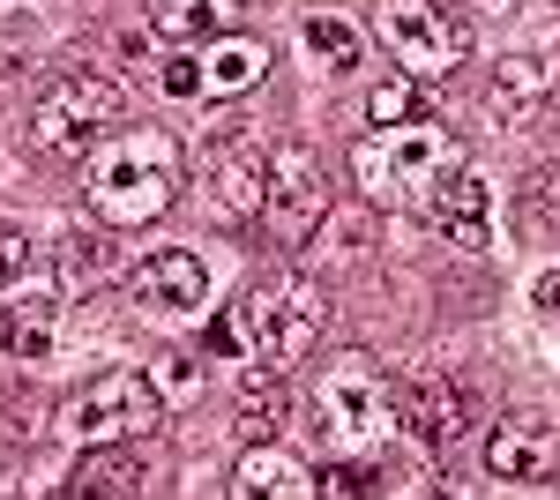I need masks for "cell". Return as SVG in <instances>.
<instances>
[{
  "instance_id": "603a6c76",
  "label": "cell",
  "mask_w": 560,
  "mask_h": 500,
  "mask_svg": "<svg viewBox=\"0 0 560 500\" xmlns=\"http://www.w3.org/2000/svg\"><path fill=\"white\" fill-rule=\"evenodd\" d=\"M31 232H23V224H0V292H8V284H23V277H31Z\"/></svg>"
},
{
  "instance_id": "3957f363",
  "label": "cell",
  "mask_w": 560,
  "mask_h": 500,
  "mask_svg": "<svg viewBox=\"0 0 560 500\" xmlns=\"http://www.w3.org/2000/svg\"><path fill=\"white\" fill-rule=\"evenodd\" d=\"M306 426L329 456L359 463L396 433V388L382 381V367L366 351H337L314 381V396H306Z\"/></svg>"
},
{
  "instance_id": "4fadbf2b",
  "label": "cell",
  "mask_w": 560,
  "mask_h": 500,
  "mask_svg": "<svg viewBox=\"0 0 560 500\" xmlns=\"http://www.w3.org/2000/svg\"><path fill=\"white\" fill-rule=\"evenodd\" d=\"M433 224H441V232H448V240H456L464 254H486V247H493V187H486V179L464 165L456 179H448V187H441V202H433Z\"/></svg>"
},
{
  "instance_id": "484cf974",
  "label": "cell",
  "mask_w": 560,
  "mask_h": 500,
  "mask_svg": "<svg viewBox=\"0 0 560 500\" xmlns=\"http://www.w3.org/2000/svg\"><path fill=\"white\" fill-rule=\"evenodd\" d=\"M195 381H202V367H195V359H165V367H158L165 404H187V388H195Z\"/></svg>"
},
{
  "instance_id": "7c38bea8",
  "label": "cell",
  "mask_w": 560,
  "mask_h": 500,
  "mask_svg": "<svg viewBox=\"0 0 560 500\" xmlns=\"http://www.w3.org/2000/svg\"><path fill=\"white\" fill-rule=\"evenodd\" d=\"M247 8H255V0H150V31L173 38L179 53H195V45L240 38Z\"/></svg>"
},
{
  "instance_id": "5bb4252c",
  "label": "cell",
  "mask_w": 560,
  "mask_h": 500,
  "mask_svg": "<svg viewBox=\"0 0 560 500\" xmlns=\"http://www.w3.org/2000/svg\"><path fill=\"white\" fill-rule=\"evenodd\" d=\"M232 500H322L314 470L284 449H247L240 470H232Z\"/></svg>"
},
{
  "instance_id": "52a82bcc",
  "label": "cell",
  "mask_w": 560,
  "mask_h": 500,
  "mask_svg": "<svg viewBox=\"0 0 560 500\" xmlns=\"http://www.w3.org/2000/svg\"><path fill=\"white\" fill-rule=\"evenodd\" d=\"M374 31H382L388 60H396L404 75H456V68L471 60V31H464L441 0H382Z\"/></svg>"
},
{
  "instance_id": "d6986e66",
  "label": "cell",
  "mask_w": 560,
  "mask_h": 500,
  "mask_svg": "<svg viewBox=\"0 0 560 500\" xmlns=\"http://www.w3.org/2000/svg\"><path fill=\"white\" fill-rule=\"evenodd\" d=\"M142 456H128V449H97V456H83V470L68 478V500H142Z\"/></svg>"
},
{
  "instance_id": "6da1fadb",
  "label": "cell",
  "mask_w": 560,
  "mask_h": 500,
  "mask_svg": "<svg viewBox=\"0 0 560 500\" xmlns=\"http://www.w3.org/2000/svg\"><path fill=\"white\" fill-rule=\"evenodd\" d=\"M83 202H90V217L113 224V232L158 224V217L179 202V142H173V135H158V127L113 135L105 150H90Z\"/></svg>"
},
{
  "instance_id": "2e32d148",
  "label": "cell",
  "mask_w": 560,
  "mask_h": 500,
  "mask_svg": "<svg viewBox=\"0 0 560 500\" xmlns=\"http://www.w3.org/2000/svg\"><path fill=\"white\" fill-rule=\"evenodd\" d=\"M202 53V97H240L269 75V45L261 38H217V45H195Z\"/></svg>"
},
{
  "instance_id": "cb8c5ba5",
  "label": "cell",
  "mask_w": 560,
  "mask_h": 500,
  "mask_svg": "<svg viewBox=\"0 0 560 500\" xmlns=\"http://www.w3.org/2000/svg\"><path fill=\"white\" fill-rule=\"evenodd\" d=\"M158 75H165V97H202V53H173Z\"/></svg>"
},
{
  "instance_id": "83f0119b",
  "label": "cell",
  "mask_w": 560,
  "mask_h": 500,
  "mask_svg": "<svg viewBox=\"0 0 560 500\" xmlns=\"http://www.w3.org/2000/svg\"><path fill=\"white\" fill-rule=\"evenodd\" d=\"M210 351L224 359V351H247V336H240V314H217L210 322Z\"/></svg>"
},
{
  "instance_id": "9a60e30c",
  "label": "cell",
  "mask_w": 560,
  "mask_h": 500,
  "mask_svg": "<svg viewBox=\"0 0 560 500\" xmlns=\"http://www.w3.org/2000/svg\"><path fill=\"white\" fill-rule=\"evenodd\" d=\"M546 90H553V68H546V60H501V68L486 75V120L523 127L546 105Z\"/></svg>"
},
{
  "instance_id": "277c9868",
  "label": "cell",
  "mask_w": 560,
  "mask_h": 500,
  "mask_svg": "<svg viewBox=\"0 0 560 500\" xmlns=\"http://www.w3.org/2000/svg\"><path fill=\"white\" fill-rule=\"evenodd\" d=\"M120 120H128V90L113 75H97V68H83V75H60L31 97L23 135H31L38 158H83V150H105V135Z\"/></svg>"
},
{
  "instance_id": "e0dca14e",
  "label": "cell",
  "mask_w": 560,
  "mask_h": 500,
  "mask_svg": "<svg viewBox=\"0 0 560 500\" xmlns=\"http://www.w3.org/2000/svg\"><path fill=\"white\" fill-rule=\"evenodd\" d=\"M113 269H120V232L113 224H68L60 232V277H68V292L105 284Z\"/></svg>"
},
{
  "instance_id": "8fae6325",
  "label": "cell",
  "mask_w": 560,
  "mask_h": 500,
  "mask_svg": "<svg viewBox=\"0 0 560 500\" xmlns=\"http://www.w3.org/2000/svg\"><path fill=\"white\" fill-rule=\"evenodd\" d=\"M396 418H404V433H411L419 449L448 456V449L471 433V388L448 381V374H427V381H411V388L396 396Z\"/></svg>"
},
{
  "instance_id": "30bf717a",
  "label": "cell",
  "mask_w": 560,
  "mask_h": 500,
  "mask_svg": "<svg viewBox=\"0 0 560 500\" xmlns=\"http://www.w3.org/2000/svg\"><path fill=\"white\" fill-rule=\"evenodd\" d=\"M486 470L501 486H538L560 470V426L538 411H509L493 433H486Z\"/></svg>"
},
{
  "instance_id": "d4e9b609",
  "label": "cell",
  "mask_w": 560,
  "mask_h": 500,
  "mask_svg": "<svg viewBox=\"0 0 560 500\" xmlns=\"http://www.w3.org/2000/svg\"><path fill=\"white\" fill-rule=\"evenodd\" d=\"M38 31H0V90L15 83V75H23V68H31V53H38Z\"/></svg>"
},
{
  "instance_id": "f1b7e54d",
  "label": "cell",
  "mask_w": 560,
  "mask_h": 500,
  "mask_svg": "<svg viewBox=\"0 0 560 500\" xmlns=\"http://www.w3.org/2000/svg\"><path fill=\"white\" fill-rule=\"evenodd\" d=\"M411 500H464V486H456V478H433V486H419Z\"/></svg>"
},
{
  "instance_id": "ba28073f",
  "label": "cell",
  "mask_w": 560,
  "mask_h": 500,
  "mask_svg": "<svg viewBox=\"0 0 560 500\" xmlns=\"http://www.w3.org/2000/svg\"><path fill=\"white\" fill-rule=\"evenodd\" d=\"M261 224H269V240L277 247H314L322 232H329V172L306 158L300 142H284V150H269V187H261Z\"/></svg>"
},
{
  "instance_id": "7a4b0ae2",
  "label": "cell",
  "mask_w": 560,
  "mask_h": 500,
  "mask_svg": "<svg viewBox=\"0 0 560 500\" xmlns=\"http://www.w3.org/2000/svg\"><path fill=\"white\" fill-rule=\"evenodd\" d=\"M464 172V142L448 135V127H388L374 142H359L351 150V179H359V195L382 209H433L441 202V187Z\"/></svg>"
},
{
  "instance_id": "ffe728a7",
  "label": "cell",
  "mask_w": 560,
  "mask_h": 500,
  "mask_svg": "<svg viewBox=\"0 0 560 500\" xmlns=\"http://www.w3.org/2000/svg\"><path fill=\"white\" fill-rule=\"evenodd\" d=\"M277 426H284V374L255 367V374H247V388H240V441L269 449V433H277Z\"/></svg>"
},
{
  "instance_id": "8992f818",
  "label": "cell",
  "mask_w": 560,
  "mask_h": 500,
  "mask_svg": "<svg viewBox=\"0 0 560 500\" xmlns=\"http://www.w3.org/2000/svg\"><path fill=\"white\" fill-rule=\"evenodd\" d=\"M158 418H165V388H158V374L120 367V374H97L90 388H75L68 411H60V426H68L75 449H135Z\"/></svg>"
},
{
  "instance_id": "9c48e42d",
  "label": "cell",
  "mask_w": 560,
  "mask_h": 500,
  "mask_svg": "<svg viewBox=\"0 0 560 500\" xmlns=\"http://www.w3.org/2000/svg\"><path fill=\"white\" fill-rule=\"evenodd\" d=\"M128 299L142 314H158V322H187V314L210 306V261H202V254H179V247L150 254L128 277Z\"/></svg>"
},
{
  "instance_id": "7402d4cb",
  "label": "cell",
  "mask_w": 560,
  "mask_h": 500,
  "mask_svg": "<svg viewBox=\"0 0 560 500\" xmlns=\"http://www.w3.org/2000/svg\"><path fill=\"white\" fill-rule=\"evenodd\" d=\"M419 113H427V90L411 83V75H382V83L366 90V120L382 127H419Z\"/></svg>"
},
{
  "instance_id": "f546056e",
  "label": "cell",
  "mask_w": 560,
  "mask_h": 500,
  "mask_svg": "<svg viewBox=\"0 0 560 500\" xmlns=\"http://www.w3.org/2000/svg\"><path fill=\"white\" fill-rule=\"evenodd\" d=\"M0 493H15V456H0Z\"/></svg>"
},
{
  "instance_id": "5b68a950",
  "label": "cell",
  "mask_w": 560,
  "mask_h": 500,
  "mask_svg": "<svg viewBox=\"0 0 560 500\" xmlns=\"http://www.w3.org/2000/svg\"><path fill=\"white\" fill-rule=\"evenodd\" d=\"M322 329H329L322 277H261L255 292L240 299V336H247V351H255L269 374L300 367L306 351L322 344Z\"/></svg>"
},
{
  "instance_id": "4316f807",
  "label": "cell",
  "mask_w": 560,
  "mask_h": 500,
  "mask_svg": "<svg viewBox=\"0 0 560 500\" xmlns=\"http://www.w3.org/2000/svg\"><path fill=\"white\" fill-rule=\"evenodd\" d=\"M530 299H538V314H546V322H560V261H553V269H538Z\"/></svg>"
},
{
  "instance_id": "44dd1931",
  "label": "cell",
  "mask_w": 560,
  "mask_h": 500,
  "mask_svg": "<svg viewBox=\"0 0 560 500\" xmlns=\"http://www.w3.org/2000/svg\"><path fill=\"white\" fill-rule=\"evenodd\" d=\"M306 53H314L329 75H351V68L366 60V38L351 31L345 15H306Z\"/></svg>"
},
{
  "instance_id": "4dcf8cb0",
  "label": "cell",
  "mask_w": 560,
  "mask_h": 500,
  "mask_svg": "<svg viewBox=\"0 0 560 500\" xmlns=\"http://www.w3.org/2000/svg\"><path fill=\"white\" fill-rule=\"evenodd\" d=\"M553 8H560V0H553Z\"/></svg>"
},
{
  "instance_id": "ac0fdd59",
  "label": "cell",
  "mask_w": 560,
  "mask_h": 500,
  "mask_svg": "<svg viewBox=\"0 0 560 500\" xmlns=\"http://www.w3.org/2000/svg\"><path fill=\"white\" fill-rule=\"evenodd\" d=\"M52 322H60V299L52 292H23L0 306V351L8 359H45L52 351Z\"/></svg>"
}]
</instances>
